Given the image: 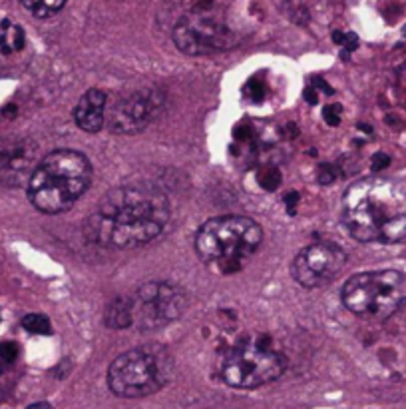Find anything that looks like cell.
Instances as JSON below:
<instances>
[{"label": "cell", "instance_id": "8fae6325", "mask_svg": "<svg viewBox=\"0 0 406 409\" xmlns=\"http://www.w3.org/2000/svg\"><path fill=\"white\" fill-rule=\"evenodd\" d=\"M166 104V94L157 88L136 90L108 104L106 126L114 134H138L159 116Z\"/></svg>", "mask_w": 406, "mask_h": 409}, {"label": "cell", "instance_id": "ba28073f", "mask_svg": "<svg viewBox=\"0 0 406 409\" xmlns=\"http://www.w3.org/2000/svg\"><path fill=\"white\" fill-rule=\"evenodd\" d=\"M130 298L131 328L152 331L180 319L187 307L185 291L170 282H147Z\"/></svg>", "mask_w": 406, "mask_h": 409}, {"label": "cell", "instance_id": "ac0fdd59", "mask_svg": "<svg viewBox=\"0 0 406 409\" xmlns=\"http://www.w3.org/2000/svg\"><path fill=\"white\" fill-rule=\"evenodd\" d=\"M257 182L261 184L263 190L273 192V190H277L281 186V172L277 170V168H263L259 172V176H257Z\"/></svg>", "mask_w": 406, "mask_h": 409}, {"label": "cell", "instance_id": "8992f818", "mask_svg": "<svg viewBox=\"0 0 406 409\" xmlns=\"http://www.w3.org/2000/svg\"><path fill=\"white\" fill-rule=\"evenodd\" d=\"M341 300L354 316L386 319L406 304V274L398 270L354 274L342 286Z\"/></svg>", "mask_w": 406, "mask_h": 409}, {"label": "cell", "instance_id": "277c9868", "mask_svg": "<svg viewBox=\"0 0 406 409\" xmlns=\"http://www.w3.org/2000/svg\"><path fill=\"white\" fill-rule=\"evenodd\" d=\"M261 226L247 216H219L199 226L196 251L203 264L222 274H235L259 250Z\"/></svg>", "mask_w": 406, "mask_h": 409}, {"label": "cell", "instance_id": "52a82bcc", "mask_svg": "<svg viewBox=\"0 0 406 409\" xmlns=\"http://www.w3.org/2000/svg\"><path fill=\"white\" fill-rule=\"evenodd\" d=\"M287 370V357L265 338L245 340L222 359L219 375L229 387L255 389L279 380Z\"/></svg>", "mask_w": 406, "mask_h": 409}, {"label": "cell", "instance_id": "e0dca14e", "mask_svg": "<svg viewBox=\"0 0 406 409\" xmlns=\"http://www.w3.org/2000/svg\"><path fill=\"white\" fill-rule=\"evenodd\" d=\"M22 328L34 335H50L52 333V324L44 314H28L22 317Z\"/></svg>", "mask_w": 406, "mask_h": 409}, {"label": "cell", "instance_id": "5bb4252c", "mask_svg": "<svg viewBox=\"0 0 406 409\" xmlns=\"http://www.w3.org/2000/svg\"><path fill=\"white\" fill-rule=\"evenodd\" d=\"M104 324L110 330H128L131 328L130 298H116L106 305Z\"/></svg>", "mask_w": 406, "mask_h": 409}, {"label": "cell", "instance_id": "9a60e30c", "mask_svg": "<svg viewBox=\"0 0 406 409\" xmlns=\"http://www.w3.org/2000/svg\"><path fill=\"white\" fill-rule=\"evenodd\" d=\"M24 30L18 25H13L10 20H2V32H0V53L10 54L14 50H22L24 48Z\"/></svg>", "mask_w": 406, "mask_h": 409}, {"label": "cell", "instance_id": "4fadbf2b", "mask_svg": "<svg viewBox=\"0 0 406 409\" xmlns=\"http://www.w3.org/2000/svg\"><path fill=\"white\" fill-rule=\"evenodd\" d=\"M106 110H108V96L100 88H90L80 96L78 104L74 108V122L80 130L88 134L100 132L106 126Z\"/></svg>", "mask_w": 406, "mask_h": 409}, {"label": "cell", "instance_id": "7c38bea8", "mask_svg": "<svg viewBox=\"0 0 406 409\" xmlns=\"http://www.w3.org/2000/svg\"><path fill=\"white\" fill-rule=\"evenodd\" d=\"M38 148L30 140H2L0 142V180L8 186H20L30 180L38 166Z\"/></svg>", "mask_w": 406, "mask_h": 409}, {"label": "cell", "instance_id": "d4e9b609", "mask_svg": "<svg viewBox=\"0 0 406 409\" xmlns=\"http://www.w3.org/2000/svg\"><path fill=\"white\" fill-rule=\"evenodd\" d=\"M285 206H287L289 214L293 216V214H295V208L299 206V194H297V192H291V194H287V196H285Z\"/></svg>", "mask_w": 406, "mask_h": 409}, {"label": "cell", "instance_id": "4316f807", "mask_svg": "<svg viewBox=\"0 0 406 409\" xmlns=\"http://www.w3.org/2000/svg\"><path fill=\"white\" fill-rule=\"evenodd\" d=\"M317 88H314V90H311V88H307V90H305V98H307V102H309V104H314V102H317Z\"/></svg>", "mask_w": 406, "mask_h": 409}, {"label": "cell", "instance_id": "83f0119b", "mask_svg": "<svg viewBox=\"0 0 406 409\" xmlns=\"http://www.w3.org/2000/svg\"><path fill=\"white\" fill-rule=\"evenodd\" d=\"M27 409H52V405H50V403H46V401H36V403L28 405Z\"/></svg>", "mask_w": 406, "mask_h": 409}, {"label": "cell", "instance_id": "7402d4cb", "mask_svg": "<svg viewBox=\"0 0 406 409\" xmlns=\"http://www.w3.org/2000/svg\"><path fill=\"white\" fill-rule=\"evenodd\" d=\"M323 118L327 120V124H331V126H339V122H341V106H325L323 108Z\"/></svg>", "mask_w": 406, "mask_h": 409}, {"label": "cell", "instance_id": "f1b7e54d", "mask_svg": "<svg viewBox=\"0 0 406 409\" xmlns=\"http://www.w3.org/2000/svg\"><path fill=\"white\" fill-rule=\"evenodd\" d=\"M2 114H4V116H14V114H16V106H6V108L2 110Z\"/></svg>", "mask_w": 406, "mask_h": 409}, {"label": "cell", "instance_id": "44dd1931", "mask_svg": "<svg viewBox=\"0 0 406 409\" xmlns=\"http://www.w3.org/2000/svg\"><path fill=\"white\" fill-rule=\"evenodd\" d=\"M265 94H267V86L263 84V80H259V78L251 80L249 82L251 100H255V102H261L263 98H265Z\"/></svg>", "mask_w": 406, "mask_h": 409}, {"label": "cell", "instance_id": "6da1fadb", "mask_svg": "<svg viewBox=\"0 0 406 409\" xmlns=\"http://www.w3.org/2000/svg\"><path fill=\"white\" fill-rule=\"evenodd\" d=\"M171 218L166 192L150 182L110 190L84 222L88 242L112 250H133L154 242Z\"/></svg>", "mask_w": 406, "mask_h": 409}, {"label": "cell", "instance_id": "cb8c5ba5", "mask_svg": "<svg viewBox=\"0 0 406 409\" xmlns=\"http://www.w3.org/2000/svg\"><path fill=\"white\" fill-rule=\"evenodd\" d=\"M333 180H335L333 168H331V166H323L321 172H319V182H321V184H331Z\"/></svg>", "mask_w": 406, "mask_h": 409}, {"label": "cell", "instance_id": "ffe728a7", "mask_svg": "<svg viewBox=\"0 0 406 409\" xmlns=\"http://www.w3.org/2000/svg\"><path fill=\"white\" fill-rule=\"evenodd\" d=\"M18 356V345L13 342H2L0 343V359L6 363H13Z\"/></svg>", "mask_w": 406, "mask_h": 409}, {"label": "cell", "instance_id": "7a4b0ae2", "mask_svg": "<svg viewBox=\"0 0 406 409\" xmlns=\"http://www.w3.org/2000/svg\"><path fill=\"white\" fill-rule=\"evenodd\" d=\"M342 220L358 242L398 244L406 238V184L370 176L342 194Z\"/></svg>", "mask_w": 406, "mask_h": 409}, {"label": "cell", "instance_id": "9c48e42d", "mask_svg": "<svg viewBox=\"0 0 406 409\" xmlns=\"http://www.w3.org/2000/svg\"><path fill=\"white\" fill-rule=\"evenodd\" d=\"M173 42L187 56H208L233 48L237 39L219 16L211 14V8L197 6L177 20L173 27Z\"/></svg>", "mask_w": 406, "mask_h": 409}, {"label": "cell", "instance_id": "3957f363", "mask_svg": "<svg viewBox=\"0 0 406 409\" xmlns=\"http://www.w3.org/2000/svg\"><path fill=\"white\" fill-rule=\"evenodd\" d=\"M92 162L76 150H56L40 160L28 180V200L42 214H64L92 184Z\"/></svg>", "mask_w": 406, "mask_h": 409}, {"label": "cell", "instance_id": "30bf717a", "mask_svg": "<svg viewBox=\"0 0 406 409\" xmlns=\"http://www.w3.org/2000/svg\"><path fill=\"white\" fill-rule=\"evenodd\" d=\"M347 265V254L333 242H317L303 248L291 264V276L303 288H321L335 282Z\"/></svg>", "mask_w": 406, "mask_h": 409}, {"label": "cell", "instance_id": "5b68a950", "mask_svg": "<svg viewBox=\"0 0 406 409\" xmlns=\"http://www.w3.org/2000/svg\"><path fill=\"white\" fill-rule=\"evenodd\" d=\"M173 359L159 345H142L124 352L108 368L106 382L114 396L126 399L152 396L171 380Z\"/></svg>", "mask_w": 406, "mask_h": 409}, {"label": "cell", "instance_id": "d6986e66", "mask_svg": "<svg viewBox=\"0 0 406 409\" xmlns=\"http://www.w3.org/2000/svg\"><path fill=\"white\" fill-rule=\"evenodd\" d=\"M333 40L337 44L345 46V48H349V50H354L356 44H358V39L354 34H351V32H333Z\"/></svg>", "mask_w": 406, "mask_h": 409}, {"label": "cell", "instance_id": "484cf974", "mask_svg": "<svg viewBox=\"0 0 406 409\" xmlns=\"http://www.w3.org/2000/svg\"><path fill=\"white\" fill-rule=\"evenodd\" d=\"M314 86H319V88H323V90H325V92H327V94H333V88H331V86H328L327 82H325V80H323V78H314Z\"/></svg>", "mask_w": 406, "mask_h": 409}, {"label": "cell", "instance_id": "603a6c76", "mask_svg": "<svg viewBox=\"0 0 406 409\" xmlns=\"http://www.w3.org/2000/svg\"><path fill=\"white\" fill-rule=\"evenodd\" d=\"M389 164H391V158H389L386 154H375V156H372V170L375 172L384 170Z\"/></svg>", "mask_w": 406, "mask_h": 409}, {"label": "cell", "instance_id": "2e32d148", "mask_svg": "<svg viewBox=\"0 0 406 409\" xmlns=\"http://www.w3.org/2000/svg\"><path fill=\"white\" fill-rule=\"evenodd\" d=\"M68 0H20V4L36 18L56 16L66 6Z\"/></svg>", "mask_w": 406, "mask_h": 409}]
</instances>
